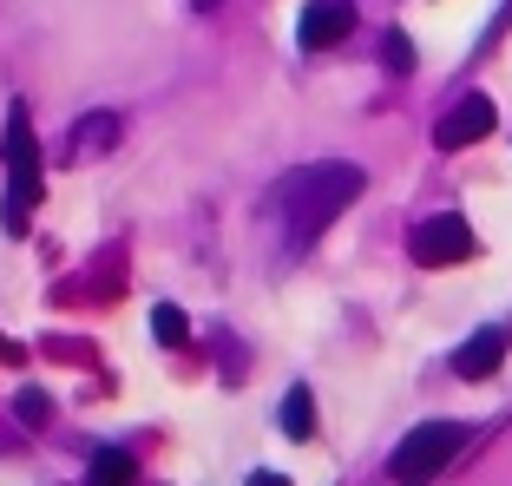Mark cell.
<instances>
[{"label":"cell","mask_w":512,"mask_h":486,"mask_svg":"<svg viewBox=\"0 0 512 486\" xmlns=\"http://www.w3.org/2000/svg\"><path fill=\"white\" fill-rule=\"evenodd\" d=\"M250 486H289L283 473H250Z\"/></svg>","instance_id":"4fadbf2b"},{"label":"cell","mask_w":512,"mask_h":486,"mask_svg":"<svg viewBox=\"0 0 512 486\" xmlns=\"http://www.w3.org/2000/svg\"><path fill=\"white\" fill-rule=\"evenodd\" d=\"M467 447V427L460 421H427V427H414L401 447H394V460H388V473H394V486H427V480H440L447 473V460Z\"/></svg>","instance_id":"3957f363"},{"label":"cell","mask_w":512,"mask_h":486,"mask_svg":"<svg viewBox=\"0 0 512 486\" xmlns=\"http://www.w3.org/2000/svg\"><path fill=\"white\" fill-rule=\"evenodd\" d=\"M151 329H158V342H165V349H184V342H191V322H184L178 303H158V309H151Z\"/></svg>","instance_id":"30bf717a"},{"label":"cell","mask_w":512,"mask_h":486,"mask_svg":"<svg viewBox=\"0 0 512 486\" xmlns=\"http://www.w3.org/2000/svg\"><path fill=\"white\" fill-rule=\"evenodd\" d=\"M276 421H283L289 441H309V434H316V401H309V388H289V395H283V414H276Z\"/></svg>","instance_id":"9c48e42d"},{"label":"cell","mask_w":512,"mask_h":486,"mask_svg":"<svg viewBox=\"0 0 512 486\" xmlns=\"http://www.w3.org/2000/svg\"><path fill=\"white\" fill-rule=\"evenodd\" d=\"M86 486H138V460L125 447H99L86 467Z\"/></svg>","instance_id":"ba28073f"},{"label":"cell","mask_w":512,"mask_h":486,"mask_svg":"<svg viewBox=\"0 0 512 486\" xmlns=\"http://www.w3.org/2000/svg\"><path fill=\"white\" fill-rule=\"evenodd\" d=\"M493 99L486 92H467V99H453L447 112H440V125H434V145L440 152H460V145H480L486 132H493Z\"/></svg>","instance_id":"5b68a950"},{"label":"cell","mask_w":512,"mask_h":486,"mask_svg":"<svg viewBox=\"0 0 512 486\" xmlns=\"http://www.w3.org/2000/svg\"><path fill=\"white\" fill-rule=\"evenodd\" d=\"M14 414H20V421H27V427H40V421H46V414H53V401H46V395H40V388H27V395H20V401H14Z\"/></svg>","instance_id":"7c38bea8"},{"label":"cell","mask_w":512,"mask_h":486,"mask_svg":"<svg viewBox=\"0 0 512 486\" xmlns=\"http://www.w3.org/2000/svg\"><path fill=\"white\" fill-rule=\"evenodd\" d=\"M381 60H388L394 73H414V40H407V33H388V46H381Z\"/></svg>","instance_id":"8fae6325"},{"label":"cell","mask_w":512,"mask_h":486,"mask_svg":"<svg viewBox=\"0 0 512 486\" xmlns=\"http://www.w3.org/2000/svg\"><path fill=\"white\" fill-rule=\"evenodd\" d=\"M407 250H414V263H427V270H447V263H467L473 257V230L467 217H427L414 237H407Z\"/></svg>","instance_id":"277c9868"},{"label":"cell","mask_w":512,"mask_h":486,"mask_svg":"<svg viewBox=\"0 0 512 486\" xmlns=\"http://www.w3.org/2000/svg\"><path fill=\"white\" fill-rule=\"evenodd\" d=\"M348 27H355V7H348V0H309V7H302L296 40L309 46V53H322V46L348 40Z\"/></svg>","instance_id":"8992f818"},{"label":"cell","mask_w":512,"mask_h":486,"mask_svg":"<svg viewBox=\"0 0 512 486\" xmlns=\"http://www.w3.org/2000/svg\"><path fill=\"white\" fill-rule=\"evenodd\" d=\"M499 362H506V329H480V335L467 342V349L453 355V375H467V381H486V375H493Z\"/></svg>","instance_id":"52a82bcc"},{"label":"cell","mask_w":512,"mask_h":486,"mask_svg":"<svg viewBox=\"0 0 512 486\" xmlns=\"http://www.w3.org/2000/svg\"><path fill=\"white\" fill-rule=\"evenodd\" d=\"M0 152H7V230L27 237V211L40 204V191H46L40 138H33V125H27V106L7 112V138H0Z\"/></svg>","instance_id":"7a4b0ae2"},{"label":"cell","mask_w":512,"mask_h":486,"mask_svg":"<svg viewBox=\"0 0 512 486\" xmlns=\"http://www.w3.org/2000/svg\"><path fill=\"white\" fill-rule=\"evenodd\" d=\"M355 198H362V165H342V158H329V165H309V171H289L283 191H276V204H283L296 243H316Z\"/></svg>","instance_id":"6da1fadb"}]
</instances>
